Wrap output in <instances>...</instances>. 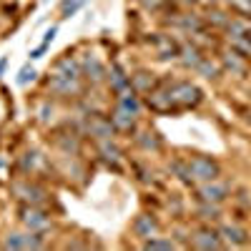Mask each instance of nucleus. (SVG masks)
I'll list each match as a JSON object with an SVG mask.
<instances>
[{"label":"nucleus","instance_id":"obj_21","mask_svg":"<svg viewBox=\"0 0 251 251\" xmlns=\"http://www.w3.org/2000/svg\"><path fill=\"white\" fill-rule=\"evenodd\" d=\"M201 214H203V218H216V216H218V211L214 209V206H211V209H209V206H206V209H201Z\"/></svg>","mask_w":251,"mask_h":251},{"label":"nucleus","instance_id":"obj_16","mask_svg":"<svg viewBox=\"0 0 251 251\" xmlns=\"http://www.w3.org/2000/svg\"><path fill=\"white\" fill-rule=\"evenodd\" d=\"M100 151H103V156H106V158H111V161H118V156H121V151H118L113 143H108V141L100 146Z\"/></svg>","mask_w":251,"mask_h":251},{"label":"nucleus","instance_id":"obj_1","mask_svg":"<svg viewBox=\"0 0 251 251\" xmlns=\"http://www.w3.org/2000/svg\"><path fill=\"white\" fill-rule=\"evenodd\" d=\"M188 173H191V179H196V181H214L218 176V166L211 158H194L188 164Z\"/></svg>","mask_w":251,"mask_h":251},{"label":"nucleus","instance_id":"obj_9","mask_svg":"<svg viewBox=\"0 0 251 251\" xmlns=\"http://www.w3.org/2000/svg\"><path fill=\"white\" fill-rule=\"evenodd\" d=\"M55 76H63V78H78V66H76V63H70V58H66V61L58 63Z\"/></svg>","mask_w":251,"mask_h":251},{"label":"nucleus","instance_id":"obj_17","mask_svg":"<svg viewBox=\"0 0 251 251\" xmlns=\"http://www.w3.org/2000/svg\"><path fill=\"white\" fill-rule=\"evenodd\" d=\"M146 249H173V241H161V239H151L146 241Z\"/></svg>","mask_w":251,"mask_h":251},{"label":"nucleus","instance_id":"obj_15","mask_svg":"<svg viewBox=\"0 0 251 251\" xmlns=\"http://www.w3.org/2000/svg\"><path fill=\"white\" fill-rule=\"evenodd\" d=\"M31 81H35V70H33L31 66L20 68V73H18V83H20V85H25V83H31Z\"/></svg>","mask_w":251,"mask_h":251},{"label":"nucleus","instance_id":"obj_18","mask_svg":"<svg viewBox=\"0 0 251 251\" xmlns=\"http://www.w3.org/2000/svg\"><path fill=\"white\" fill-rule=\"evenodd\" d=\"M126 83H128V78H126V76H121V70L116 68V70H113V85L118 88V91H121V88H126Z\"/></svg>","mask_w":251,"mask_h":251},{"label":"nucleus","instance_id":"obj_3","mask_svg":"<svg viewBox=\"0 0 251 251\" xmlns=\"http://www.w3.org/2000/svg\"><path fill=\"white\" fill-rule=\"evenodd\" d=\"M156 221L151 218V216H138L136 218V224H134V231H136V236H141V239H151V236L156 234Z\"/></svg>","mask_w":251,"mask_h":251},{"label":"nucleus","instance_id":"obj_14","mask_svg":"<svg viewBox=\"0 0 251 251\" xmlns=\"http://www.w3.org/2000/svg\"><path fill=\"white\" fill-rule=\"evenodd\" d=\"M5 249H25V236L20 234H10L5 239Z\"/></svg>","mask_w":251,"mask_h":251},{"label":"nucleus","instance_id":"obj_11","mask_svg":"<svg viewBox=\"0 0 251 251\" xmlns=\"http://www.w3.org/2000/svg\"><path fill=\"white\" fill-rule=\"evenodd\" d=\"M221 234H224L231 244H244L246 241V234L239 226H224V229H221Z\"/></svg>","mask_w":251,"mask_h":251},{"label":"nucleus","instance_id":"obj_23","mask_svg":"<svg viewBox=\"0 0 251 251\" xmlns=\"http://www.w3.org/2000/svg\"><path fill=\"white\" fill-rule=\"evenodd\" d=\"M43 50H46V43H43V48L33 50V53H31V58H33V61H38V58H43Z\"/></svg>","mask_w":251,"mask_h":251},{"label":"nucleus","instance_id":"obj_20","mask_svg":"<svg viewBox=\"0 0 251 251\" xmlns=\"http://www.w3.org/2000/svg\"><path fill=\"white\" fill-rule=\"evenodd\" d=\"M234 5L239 8V10H244V13H249V16H251V0H234Z\"/></svg>","mask_w":251,"mask_h":251},{"label":"nucleus","instance_id":"obj_4","mask_svg":"<svg viewBox=\"0 0 251 251\" xmlns=\"http://www.w3.org/2000/svg\"><path fill=\"white\" fill-rule=\"evenodd\" d=\"M226 194H229V188H226V186H221V184H209V186H203V188H201L203 201H214V203L224 201V199H226Z\"/></svg>","mask_w":251,"mask_h":251},{"label":"nucleus","instance_id":"obj_22","mask_svg":"<svg viewBox=\"0 0 251 251\" xmlns=\"http://www.w3.org/2000/svg\"><path fill=\"white\" fill-rule=\"evenodd\" d=\"M53 38H55V28H50V31L46 33V40H43V43H46V46H50V43H53Z\"/></svg>","mask_w":251,"mask_h":251},{"label":"nucleus","instance_id":"obj_6","mask_svg":"<svg viewBox=\"0 0 251 251\" xmlns=\"http://www.w3.org/2000/svg\"><path fill=\"white\" fill-rule=\"evenodd\" d=\"M50 88H53V91H58V93H76V91H78V83H76V78L55 76V78L50 81Z\"/></svg>","mask_w":251,"mask_h":251},{"label":"nucleus","instance_id":"obj_19","mask_svg":"<svg viewBox=\"0 0 251 251\" xmlns=\"http://www.w3.org/2000/svg\"><path fill=\"white\" fill-rule=\"evenodd\" d=\"M81 5H83V0H70V3L66 5V16H63V18H70L73 13H76V10L81 8Z\"/></svg>","mask_w":251,"mask_h":251},{"label":"nucleus","instance_id":"obj_5","mask_svg":"<svg viewBox=\"0 0 251 251\" xmlns=\"http://www.w3.org/2000/svg\"><path fill=\"white\" fill-rule=\"evenodd\" d=\"M23 221H25V226H28V229H33V231H40V229H46V226H48V216H46V214H40V211H35V209L25 211Z\"/></svg>","mask_w":251,"mask_h":251},{"label":"nucleus","instance_id":"obj_12","mask_svg":"<svg viewBox=\"0 0 251 251\" xmlns=\"http://www.w3.org/2000/svg\"><path fill=\"white\" fill-rule=\"evenodd\" d=\"M85 73H88L93 81H100V78H103V66L96 61V58L88 55V58H85Z\"/></svg>","mask_w":251,"mask_h":251},{"label":"nucleus","instance_id":"obj_13","mask_svg":"<svg viewBox=\"0 0 251 251\" xmlns=\"http://www.w3.org/2000/svg\"><path fill=\"white\" fill-rule=\"evenodd\" d=\"M118 106H121L123 111H131L134 116H136V113H138V108H141V106H138V98H136L134 93H126V96H121V100H118Z\"/></svg>","mask_w":251,"mask_h":251},{"label":"nucleus","instance_id":"obj_10","mask_svg":"<svg viewBox=\"0 0 251 251\" xmlns=\"http://www.w3.org/2000/svg\"><path fill=\"white\" fill-rule=\"evenodd\" d=\"M134 121H136L134 113H131V111H123V108H118L116 116H113V123H116L118 128H131V126H134Z\"/></svg>","mask_w":251,"mask_h":251},{"label":"nucleus","instance_id":"obj_2","mask_svg":"<svg viewBox=\"0 0 251 251\" xmlns=\"http://www.w3.org/2000/svg\"><path fill=\"white\" fill-rule=\"evenodd\" d=\"M171 98L191 106V103H199L201 100V91H199L196 85H191V83H179V85L171 88Z\"/></svg>","mask_w":251,"mask_h":251},{"label":"nucleus","instance_id":"obj_25","mask_svg":"<svg viewBox=\"0 0 251 251\" xmlns=\"http://www.w3.org/2000/svg\"><path fill=\"white\" fill-rule=\"evenodd\" d=\"M5 63H8V58H0V73H3V68H5Z\"/></svg>","mask_w":251,"mask_h":251},{"label":"nucleus","instance_id":"obj_8","mask_svg":"<svg viewBox=\"0 0 251 251\" xmlns=\"http://www.w3.org/2000/svg\"><path fill=\"white\" fill-rule=\"evenodd\" d=\"M194 246L199 249H218V239H216V234H209V231H203V234H196L194 236Z\"/></svg>","mask_w":251,"mask_h":251},{"label":"nucleus","instance_id":"obj_7","mask_svg":"<svg viewBox=\"0 0 251 251\" xmlns=\"http://www.w3.org/2000/svg\"><path fill=\"white\" fill-rule=\"evenodd\" d=\"M88 131H91V136H98V138H111V134H113L111 123L100 121V118H91V123H88Z\"/></svg>","mask_w":251,"mask_h":251},{"label":"nucleus","instance_id":"obj_24","mask_svg":"<svg viewBox=\"0 0 251 251\" xmlns=\"http://www.w3.org/2000/svg\"><path fill=\"white\" fill-rule=\"evenodd\" d=\"M136 85H138V88H149V81L143 78V73H141V76L136 78Z\"/></svg>","mask_w":251,"mask_h":251}]
</instances>
